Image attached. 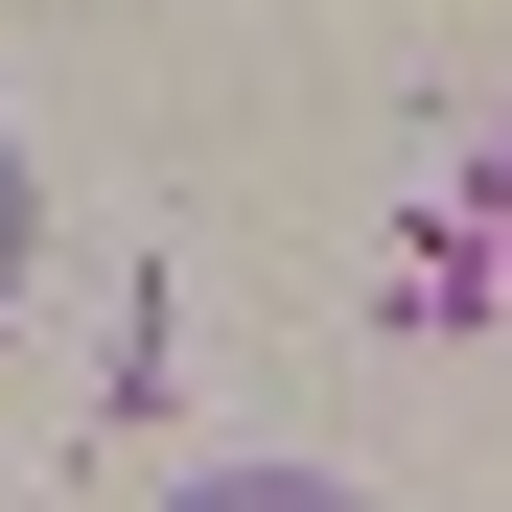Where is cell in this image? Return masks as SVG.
Returning a JSON list of instances; mask_svg holds the SVG:
<instances>
[{
  "mask_svg": "<svg viewBox=\"0 0 512 512\" xmlns=\"http://www.w3.org/2000/svg\"><path fill=\"white\" fill-rule=\"evenodd\" d=\"M163 512H350L326 466H210V489H163Z\"/></svg>",
  "mask_w": 512,
  "mask_h": 512,
  "instance_id": "6da1fadb",
  "label": "cell"
},
{
  "mask_svg": "<svg viewBox=\"0 0 512 512\" xmlns=\"http://www.w3.org/2000/svg\"><path fill=\"white\" fill-rule=\"evenodd\" d=\"M24 256H47V210H24V140H0V303H24Z\"/></svg>",
  "mask_w": 512,
  "mask_h": 512,
  "instance_id": "7a4b0ae2",
  "label": "cell"
}]
</instances>
